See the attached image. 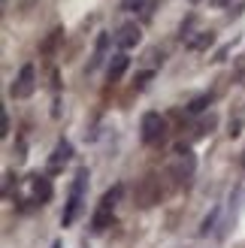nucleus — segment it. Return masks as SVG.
<instances>
[{"label": "nucleus", "mask_w": 245, "mask_h": 248, "mask_svg": "<svg viewBox=\"0 0 245 248\" xmlns=\"http://www.w3.org/2000/svg\"><path fill=\"white\" fill-rule=\"evenodd\" d=\"M85 185H88V170H79L76 182H73V188H70L67 209H64V215H61V224L64 227H70L73 221H76V215H79V206H82V197H85Z\"/></svg>", "instance_id": "obj_1"}, {"label": "nucleus", "mask_w": 245, "mask_h": 248, "mask_svg": "<svg viewBox=\"0 0 245 248\" xmlns=\"http://www.w3.org/2000/svg\"><path fill=\"white\" fill-rule=\"evenodd\" d=\"M9 91H12L15 100H24V97H31L36 91V70H33V64H24L18 70V76H15V82H12Z\"/></svg>", "instance_id": "obj_2"}, {"label": "nucleus", "mask_w": 245, "mask_h": 248, "mask_svg": "<svg viewBox=\"0 0 245 248\" xmlns=\"http://www.w3.org/2000/svg\"><path fill=\"white\" fill-rule=\"evenodd\" d=\"M161 182H157L154 176H145L142 179V185L137 188V203L142 206V209H149V206H154V203H161Z\"/></svg>", "instance_id": "obj_3"}, {"label": "nucleus", "mask_w": 245, "mask_h": 248, "mask_svg": "<svg viewBox=\"0 0 245 248\" xmlns=\"http://www.w3.org/2000/svg\"><path fill=\"white\" fill-rule=\"evenodd\" d=\"M139 130H142V142H157L164 136V118L157 112H145Z\"/></svg>", "instance_id": "obj_4"}, {"label": "nucleus", "mask_w": 245, "mask_h": 248, "mask_svg": "<svg viewBox=\"0 0 245 248\" xmlns=\"http://www.w3.org/2000/svg\"><path fill=\"white\" fill-rule=\"evenodd\" d=\"M139 40H142V31H139L137 21L121 24L118 33H115V46H118V48H133V46H139Z\"/></svg>", "instance_id": "obj_5"}, {"label": "nucleus", "mask_w": 245, "mask_h": 248, "mask_svg": "<svg viewBox=\"0 0 245 248\" xmlns=\"http://www.w3.org/2000/svg\"><path fill=\"white\" fill-rule=\"evenodd\" d=\"M176 176L185 179V182L194 176V152H191V148H185V145L176 148Z\"/></svg>", "instance_id": "obj_6"}, {"label": "nucleus", "mask_w": 245, "mask_h": 248, "mask_svg": "<svg viewBox=\"0 0 245 248\" xmlns=\"http://www.w3.org/2000/svg\"><path fill=\"white\" fill-rule=\"evenodd\" d=\"M31 197L36 203H48L52 200V185L46 176H31Z\"/></svg>", "instance_id": "obj_7"}, {"label": "nucleus", "mask_w": 245, "mask_h": 248, "mask_svg": "<svg viewBox=\"0 0 245 248\" xmlns=\"http://www.w3.org/2000/svg\"><path fill=\"white\" fill-rule=\"evenodd\" d=\"M127 64H130V58L124 55V52H118V55H112L109 58V67H106V76H109V82H118L121 76L127 73Z\"/></svg>", "instance_id": "obj_8"}, {"label": "nucleus", "mask_w": 245, "mask_h": 248, "mask_svg": "<svg viewBox=\"0 0 245 248\" xmlns=\"http://www.w3.org/2000/svg\"><path fill=\"white\" fill-rule=\"evenodd\" d=\"M70 157H73V145L61 140V142L55 145V155H52V160H48V170H52V172H58V170L64 167Z\"/></svg>", "instance_id": "obj_9"}, {"label": "nucleus", "mask_w": 245, "mask_h": 248, "mask_svg": "<svg viewBox=\"0 0 245 248\" xmlns=\"http://www.w3.org/2000/svg\"><path fill=\"white\" fill-rule=\"evenodd\" d=\"M106 48H109V33H100V36H97V46H94V58L88 61V70H97V67L103 64Z\"/></svg>", "instance_id": "obj_10"}, {"label": "nucleus", "mask_w": 245, "mask_h": 248, "mask_svg": "<svg viewBox=\"0 0 245 248\" xmlns=\"http://www.w3.org/2000/svg\"><path fill=\"white\" fill-rule=\"evenodd\" d=\"M212 40L215 36L209 33V31H200L194 40H188V48H194V52H200V48H206V46H212Z\"/></svg>", "instance_id": "obj_11"}, {"label": "nucleus", "mask_w": 245, "mask_h": 248, "mask_svg": "<svg viewBox=\"0 0 245 248\" xmlns=\"http://www.w3.org/2000/svg\"><path fill=\"white\" fill-rule=\"evenodd\" d=\"M118 197H121V185H115L112 191H106V194H103L100 209H106V212H112V209H115V203H118Z\"/></svg>", "instance_id": "obj_12"}, {"label": "nucleus", "mask_w": 245, "mask_h": 248, "mask_svg": "<svg viewBox=\"0 0 245 248\" xmlns=\"http://www.w3.org/2000/svg\"><path fill=\"white\" fill-rule=\"evenodd\" d=\"M109 221H112V212H106V209H97V215H94V221H91V230H94V233L106 230Z\"/></svg>", "instance_id": "obj_13"}, {"label": "nucleus", "mask_w": 245, "mask_h": 248, "mask_svg": "<svg viewBox=\"0 0 245 248\" xmlns=\"http://www.w3.org/2000/svg\"><path fill=\"white\" fill-rule=\"evenodd\" d=\"M209 100H212V97H209V94H203V97H197V100H194V103L188 106V112H203V109H206V106H209Z\"/></svg>", "instance_id": "obj_14"}, {"label": "nucleus", "mask_w": 245, "mask_h": 248, "mask_svg": "<svg viewBox=\"0 0 245 248\" xmlns=\"http://www.w3.org/2000/svg\"><path fill=\"white\" fill-rule=\"evenodd\" d=\"M61 33H64V31H52V36H48V40L43 43V52H46V55H48V52H52V48H55V43L61 40Z\"/></svg>", "instance_id": "obj_15"}, {"label": "nucleus", "mask_w": 245, "mask_h": 248, "mask_svg": "<svg viewBox=\"0 0 245 248\" xmlns=\"http://www.w3.org/2000/svg\"><path fill=\"white\" fill-rule=\"evenodd\" d=\"M215 221H218V209H212V215H209V218L203 221V227H200V233H209V230H212V224H215Z\"/></svg>", "instance_id": "obj_16"}, {"label": "nucleus", "mask_w": 245, "mask_h": 248, "mask_svg": "<svg viewBox=\"0 0 245 248\" xmlns=\"http://www.w3.org/2000/svg\"><path fill=\"white\" fill-rule=\"evenodd\" d=\"M212 127H215V115H209V118H206V121H200V130H197V133L203 136V133H209Z\"/></svg>", "instance_id": "obj_17"}, {"label": "nucleus", "mask_w": 245, "mask_h": 248, "mask_svg": "<svg viewBox=\"0 0 245 248\" xmlns=\"http://www.w3.org/2000/svg\"><path fill=\"white\" fill-rule=\"evenodd\" d=\"M149 82H152V70H149V73H139V76H137V88H145Z\"/></svg>", "instance_id": "obj_18"}, {"label": "nucleus", "mask_w": 245, "mask_h": 248, "mask_svg": "<svg viewBox=\"0 0 245 248\" xmlns=\"http://www.w3.org/2000/svg\"><path fill=\"white\" fill-rule=\"evenodd\" d=\"M133 6H139V0H124L121 3V9H133Z\"/></svg>", "instance_id": "obj_19"}, {"label": "nucleus", "mask_w": 245, "mask_h": 248, "mask_svg": "<svg viewBox=\"0 0 245 248\" xmlns=\"http://www.w3.org/2000/svg\"><path fill=\"white\" fill-rule=\"evenodd\" d=\"M212 3H215V6H224V3H230V0H212Z\"/></svg>", "instance_id": "obj_20"}, {"label": "nucleus", "mask_w": 245, "mask_h": 248, "mask_svg": "<svg viewBox=\"0 0 245 248\" xmlns=\"http://www.w3.org/2000/svg\"><path fill=\"white\" fill-rule=\"evenodd\" d=\"M31 3H33V0H21V9H28Z\"/></svg>", "instance_id": "obj_21"}, {"label": "nucleus", "mask_w": 245, "mask_h": 248, "mask_svg": "<svg viewBox=\"0 0 245 248\" xmlns=\"http://www.w3.org/2000/svg\"><path fill=\"white\" fill-rule=\"evenodd\" d=\"M52 248H61V242H55V245H52Z\"/></svg>", "instance_id": "obj_22"}, {"label": "nucleus", "mask_w": 245, "mask_h": 248, "mask_svg": "<svg viewBox=\"0 0 245 248\" xmlns=\"http://www.w3.org/2000/svg\"><path fill=\"white\" fill-rule=\"evenodd\" d=\"M191 3H200V0H191Z\"/></svg>", "instance_id": "obj_23"}]
</instances>
